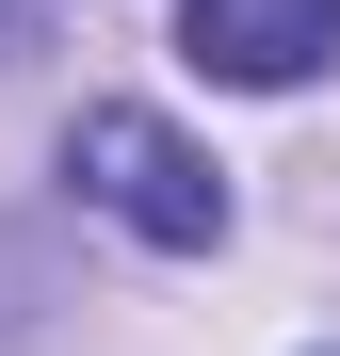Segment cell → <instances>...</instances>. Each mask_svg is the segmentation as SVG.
<instances>
[{
	"label": "cell",
	"mask_w": 340,
	"mask_h": 356,
	"mask_svg": "<svg viewBox=\"0 0 340 356\" xmlns=\"http://www.w3.org/2000/svg\"><path fill=\"white\" fill-rule=\"evenodd\" d=\"M65 178L130 227V243H162V259H211V243H227V178L162 130V113H130V97H97L81 130H65Z\"/></svg>",
	"instance_id": "cell-1"
},
{
	"label": "cell",
	"mask_w": 340,
	"mask_h": 356,
	"mask_svg": "<svg viewBox=\"0 0 340 356\" xmlns=\"http://www.w3.org/2000/svg\"><path fill=\"white\" fill-rule=\"evenodd\" d=\"M179 49H195L211 81H243V97H292L324 49H340V0H195Z\"/></svg>",
	"instance_id": "cell-2"
}]
</instances>
